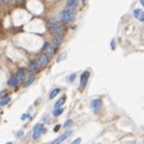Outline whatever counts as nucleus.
<instances>
[{
    "mask_svg": "<svg viewBox=\"0 0 144 144\" xmlns=\"http://www.w3.org/2000/svg\"><path fill=\"white\" fill-rule=\"evenodd\" d=\"M47 132V130L43 127V125L42 124H36L33 128V138L34 139H39L42 134Z\"/></svg>",
    "mask_w": 144,
    "mask_h": 144,
    "instance_id": "1",
    "label": "nucleus"
},
{
    "mask_svg": "<svg viewBox=\"0 0 144 144\" xmlns=\"http://www.w3.org/2000/svg\"><path fill=\"white\" fill-rule=\"evenodd\" d=\"M75 13L72 11H67V10H64V11H61L60 13V21L64 23L66 22H71L72 19H75Z\"/></svg>",
    "mask_w": 144,
    "mask_h": 144,
    "instance_id": "2",
    "label": "nucleus"
},
{
    "mask_svg": "<svg viewBox=\"0 0 144 144\" xmlns=\"http://www.w3.org/2000/svg\"><path fill=\"white\" fill-rule=\"evenodd\" d=\"M90 107H91V109H93L94 113H99L101 111V108H102V101L99 100V99L93 100L91 103H90Z\"/></svg>",
    "mask_w": 144,
    "mask_h": 144,
    "instance_id": "3",
    "label": "nucleus"
},
{
    "mask_svg": "<svg viewBox=\"0 0 144 144\" xmlns=\"http://www.w3.org/2000/svg\"><path fill=\"white\" fill-rule=\"evenodd\" d=\"M71 134H72V131H66L65 133H62L61 136H59V137H58L56 139L52 140L49 144H61V142H62V140H65L66 138H68Z\"/></svg>",
    "mask_w": 144,
    "mask_h": 144,
    "instance_id": "4",
    "label": "nucleus"
},
{
    "mask_svg": "<svg viewBox=\"0 0 144 144\" xmlns=\"http://www.w3.org/2000/svg\"><path fill=\"white\" fill-rule=\"evenodd\" d=\"M133 16L136 19H138L139 22H144V11L140 9H134L133 10Z\"/></svg>",
    "mask_w": 144,
    "mask_h": 144,
    "instance_id": "5",
    "label": "nucleus"
},
{
    "mask_svg": "<svg viewBox=\"0 0 144 144\" xmlns=\"http://www.w3.org/2000/svg\"><path fill=\"white\" fill-rule=\"evenodd\" d=\"M44 50H46V55L48 56H53L54 55V53H55V47L54 46H50V44L46 43L44 44Z\"/></svg>",
    "mask_w": 144,
    "mask_h": 144,
    "instance_id": "6",
    "label": "nucleus"
},
{
    "mask_svg": "<svg viewBox=\"0 0 144 144\" xmlns=\"http://www.w3.org/2000/svg\"><path fill=\"white\" fill-rule=\"evenodd\" d=\"M40 68V62L39 60H33L30 61V64H29V71L34 73V72H36L37 70Z\"/></svg>",
    "mask_w": 144,
    "mask_h": 144,
    "instance_id": "7",
    "label": "nucleus"
},
{
    "mask_svg": "<svg viewBox=\"0 0 144 144\" xmlns=\"http://www.w3.org/2000/svg\"><path fill=\"white\" fill-rule=\"evenodd\" d=\"M89 76H90L89 71L83 72V75L81 76V88H84V87L87 85V83H88V79H89Z\"/></svg>",
    "mask_w": 144,
    "mask_h": 144,
    "instance_id": "8",
    "label": "nucleus"
},
{
    "mask_svg": "<svg viewBox=\"0 0 144 144\" xmlns=\"http://www.w3.org/2000/svg\"><path fill=\"white\" fill-rule=\"evenodd\" d=\"M21 83V81L18 79V77H17V75H15V76H12L9 81H7V84L10 85V87H17L18 84Z\"/></svg>",
    "mask_w": 144,
    "mask_h": 144,
    "instance_id": "9",
    "label": "nucleus"
},
{
    "mask_svg": "<svg viewBox=\"0 0 144 144\" xmlns=\"http://www.w3.org/2000/svg\"><path fill=\"white\" fill-rule=\"evenodd\" d=\"M50 31L52 33H54L55 35H60L61 36V34L64 33V28L61 27V25H53V27H50Z\"/></svg>",
    "mask_w": 144,
    "mask_h": 144,
    "instance_id": "10",
    "label": "nucleus"
},
{
    "mask_svg": "<svg viewBox=\"0 0 144 144\" xmlns=\"http://www.w3.org/2000/svg\"><path fill=\"white\" fill-rule=\"evenodd\" d=\"M78 1H79V0H67L66 1V7L67 9H70V10H75V9H77Z\"/></svg>",
    "mask_w": 144,
    "mask_h": 144,
    "instance_id": "11",
    "label": "nucleus"
},
{
    "mask_svg": "<svg viewBox=\"0 0 144 144\" xmlns=\"http://www.w3.org/2000/svg\"><path fill=\"white\" fill-rule=\"evenodd\" d=\"M39 62H40V66H47L48 65V62H49V58L46 55V54H43V55H41L40 56V59H39Z\"/></svg>",
    "mask_w": 144,
    "mask_h": 144,
    "instance_id": "12",
    "label": "nucleus"
},
{
    "mask_svg": "<svg viewBox=\"0 0 144 144\" xmlns=\"http://www.w3.org/2000/svg\"><path fill=\"white\" fill-rule=\"evenodd\" d=\"M61 43H62V37H61L60 35H55L53 37V46L54 47H59Z\"/></svg>",
    "mask_w": 144,
    "mask_h": 144,
    "instance_id": "13",
    "label": "nucleus"
},
{
    "mask_svg": "<svg viewBox=\"0 0 144 144\" xmlns=\"http://www.w3.org/2000/svg\"><path fill=\"white\" fill-rule=\"evenodd\" d=\"M65 100H66V97L64 96V97H61L59 100L55 102V105H54V109H58V108H61V106L65 103Z\"/></svg>",
    "mask_w": 144,
    "mask_h": 144,
    "instance_id": "14",
    "label": "nucleus"
},
{
    "mask_svg": "<svg viewBox=\"0 0 144 144\" xmlns=\"http://www.w3.org/2000/svg\"><path fill=\"white\" fill-rule=\"evenodd\" d=\"M17 77H18V79L21 81V83H22L23 81L25 79V72H24V70H18V72H17Z\"/></svg>",
    "mask_w": 144,
    "mask_h": 144,
    "instance_id": "15",
    "label": "nucleus"
},
{
    "mask_svg": "<svg viewBox=\"0 0 144 144\" xmlns=\"http://www.w3.org/2000/svg\"><path fill=\"white\" fill-rule=\"evenodd\" d=\"M11 102V97H4V99H0V107L1 106H5V105H9Z\"/></svg>",
    "mask_w": 144,
    "mask_h": 144,
    "instance_id": "16",
    "label": "nucleus"
},
{
    "mask_svg": "<svg viewBox=\"0 0 144 144\" xmlns=\"http://www.w3.org/2000/svg\"><path fill=\"white\" fill-rule=\"evenodd\" d=\"M59 93H60V89H59V88L53 89V90L50 91V94H49V99H50V100H52V99H54V97H55V96L59 94Z\"/></svg>",
    "mask_w": 144,
    "mask_h": 144,
    "instance_id": "17",
    "label": "nucleus"
},
{
    "mask_svg": "<svg viewBox=\"0 0 144 144\" xmlns=\"http://www.w3.org/2000/svg\"><path fill=\"white\" fill-rule=\"evenodd\" d=\"M62 112H64V108L61 107V108H58V109H54V112H53V115L54 116H59L62 114Z\"/></svg>",
    "mask_w": 144,
    "mask_h": 144,
    "instance_id": "18",
    "label": "nucleus"
},
{
    "mask_svg": "<svg viewBox=\"0 0 144 144\" xmlns=\"http://www.w3.org/2000/svg\"><path fill=\"white\" fill-rule=\"evenodd\" d=\"M34 81H35V77H30L28 79V81H25V82H24V84H23V87H24V88H27V87H29V85H30V84L33 83Z\"/></svg>",
    "mask_w": 144,
    "mask_h": 144,
    "instance_id": "19",
    "label": "nucleus"
},
{
    "mask_svg": "<svg viewBox=\"0 0 144 144\" xmlns=\"http://www.w3.org/2000/svg\"><path fill=\"white\" fill-rule=\"evenodd\" d=\"M72 125H73V120H72V119H67L66 121H65V124H64V127L65 128L71 127Z\"/></svg>",
    "mask_w": 144,
    "mask_h": 144,
    "instance_id": "20",
    "label": "nucleus"
},
{
    "mask_svg": "<svg viewBox=\"0 0 144 144\" xmlns=\"http://www.w3.org/2000/svg\"><path fill=\"white\" fill-rule=\"evenodd\" d=\"M64 58H66V52H62L60 55H59V58L56 59V61H58V62H60L61 60H64Z\"/></svg>",
    "mask_w": 144,
    "mask_h": 144,
    "instance_id": "21",
    "label": "nucleus"
},
{
    "mask_svg": "<svg viewBox=\"0 0 144 144\" xmlns=\"http://www.w3.org/2000/svg\"><path fill=\"white\" fill-rule=\"evenodd\" d=\"M76 77H77V76H76V73H72L71 76L68 77V82H73V81L76 79Z\"/></svg>",
    "mask_w": 144,
    "mask_h": 144,
    "instance_id": "22",
    "label": "nucleus"
},
{
    "mask_svg": "<svg viewBox=\"0 0 144 144\" xmlns=\"http://www.w3.org/2000/svg\"><path fill=\"white\" fill-rule=\"evenodd\" d=\"M81 142H82V139H81V138H77L76 140H73L71 144H81Z\"/></svg>",
    "mask_w": 144,
    "mask_h": 144,
    "instance_id": "23",
    "label": "nucleus"
},
{
    "mask_svg": "<svg viewBox=\"0 0 144 144\" xmlns=\"http://www.w3.org/2000/svg\"><path fill=\"white\" fill-rule=\"evenodd\" d=\"M111 47H112V49H114V48H115V41H114V40H112Z\"/></svg>",
    "mask_w": 144,
    "mask_h": 144,
    "instance_id": "24",
    "label": "nucleus"
},
{
    "mask_svg": "<svg viewBox=\"0 0 144 144\" xmlns=\"http://www.w3.org/2000/svg\"><path fill=\"white\" fill-rule=\"evenodd\" d=\"M29 116H30V115H29V114H23L21 119H22V120H24V119H27V118H29Z\"/></svg>",
    "mask_w": 144,
    "mask_h": 144,
    "instance_id": "25",
    "label": "nucleus"
},
{
    "mask_svg": "<svg viewBox=\"0 0 144 144\" xmlns=\"http://www.w3.org/2000/svg\"><path fill=\"white\" fill-rule=\"evenodd\" d=\"M59 128H60V125H56L55 127H54V132H58V131H59Z\"/></svg>",
    "mask_w": 144,
    "mask_h": 144,
    "instance_id": "26",
    "label": "nucleus"
},
{
    "mask_svg": "<svg viewBox=\"0 0 144 144\" xmlns=\"http://www.w3.org/2000/svg\"><path fill=\"white\" fill-rule=\"evenodd\" d=\"M17 136H18V137H22V136H23V132H22V131H18Z\"/></svg>",
    "mask_w": 144,
    "mask_h": 144,
    "instance_id": "27",
    "label": "nucleus"
},
{
    "mask_svg": "<svg viewBox=\"0 0 144 144\" xmlns=\"http://www.w3.org/2000/svg\"><path fill=\"white\" fill-rule=\"evenodd\" d=\"M126 144H137V143H136L134 140H130V142H127V143H126Z\"/></svg>",
    "mask_w": 144,
    "mask_h": 144,
    "instance_id": "28",
    "label": "nucleus"
},
{
    "mask_svg": "<svg viewBox=\"0 0 144 144\" xmlns=\"http://www.w3.org/2000/svg\"><path fill=\"white\" fill-rule=\"evenodd\" d=\"M140 4H142V5L144 6V0H140Z\"/></svg>",
    "mask_w": 144,
    "mask_h": 144,
    "instance_id": "29",
    "label": "nucleus"
},
{
    "mask_svg": "<svg viewBox=\"0 0 144 144\" xmlns=\"http://www.w3.org/2000/svg\"><path fill=\"white\" fill-rule=\"evenodd\" d=\"M6 144H13V143H12V142H7V143H6Z\"/></svg>",
    "mask_w": 144,
    "mask_h": 144,
    "instance_id": "30",
    "label": "nucleus"
},
{
    "mask_svg": "<svg viewBox=\"0 0 144 144\" xmlns=\"http://www.w3.org/2000/svg\"><path fill=\"white\" fill-rule=\"evenodd\" d=\"M82 3H83V4H85V0H82Z\"/></svg>",
    "mask_w": 144,
    "mask_h": 144,
    "instance_id": "31",
    "label": "nucleus"
}]
</instances>
